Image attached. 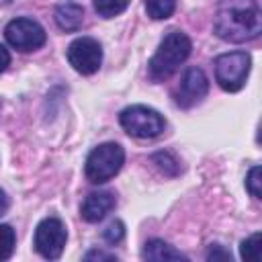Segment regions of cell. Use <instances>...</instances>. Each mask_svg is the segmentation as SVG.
Wrapping results in <instances>:
<instances>
[{
	"label": "cell",
	"mask_w": 262,
	"mask_h": 262,
	"mask_svg": "<svg viewBox=\"0 0 262 262\" xmlns=\"http://www.w3.org/2000/svg\"><path fill=\"white\" fill-rule=\"evenodd\" d=\"M213 31L219 39L229 43H246L260 35L262 12L256 0H221L215 16Z\"/></svg>",
	"instance_id": "1"
},
{
	"label": "cell",
	"mask_w": 262,
	"mask_h": 262,
	"mask_svg": "<svg viewBox=\"0 0 262 262\" xmlns=\"http://www.w3.org/2000/svg\"><path fill=\"white\" fill-rule=\"evenodd\" d=\"M192 43L186 37V33L182 31H170L162 43L158 45L156 53L151 55L147 70H149V78L154 82H164L168 80L178 68L180 63L186 61V57L190 55Z\"/></svg>",
	"instance_id": "2"
},
{
	"label": "cell",
	"mask_w": 262,
	"mask_h": 262,
	"mask_svg": "<svg viewBox=\"0 0 262 262\" xmlns=\"http://www.w3.org/2000/svg\"><path fill=\"white\" fill-rule=\"evenodd\" d=\"M123 164H125V149L115 141H106L88 154L84 172L92 184H104L119 174Z\"/></svg>",
	"instance_id": "3"
},
{
	"label": "cell",
	"mask_w": 262,
	"mask_h": 262,
	"mask_svg": "<svg viewBox=\"0 0 262 262\" xmlns=\"http://www.w3.org/2000/svg\"><path fill=\"white\" fill-rule=\"evenodd\" d=\"M119 123L131 137H139V139H154L162 135L166 127L164 117L156 108L145 104H131L123 108L119 115Z\"/></svg>",
	"instance_id": "4"
},
{
	"label": "cell",
	"mask_w": 262,
	"mask_h": 262,
	"mask_svg": "<svg viewBox=\"0 0 262 262\" xmlns=\"http://www.w3.org/2000/svg\"><path fill=\"white\" fill-rule=\"evenodd\" d=\"M252 68V57L246 51L221 53L215 59V80L225 92H237L244 88Z\"/></svg>",
	"instance_id": "5"
},
{
	"label": "cell",
	"mask_w": 262,
	"mask_h": 262,
	"mask_svg": "<svg viewBox=\"0 0 262 262\" xmlns=\"http://www.w3.org/2000/svg\"><path fill=\"white\" fill-rule=\"evenodd\" d=\"M4 37L18 51H35V49L43 47L47 41L45 29L37 20L27 18V16H18V18L10 20L4 29Z\"/></svg>",
	"instance_id": "6"
},
{
	"label": "cell",
	"mask_w": 262,
	"mask_h": 262,
	"mask_svg": "<svg viewBox=\"0 0 262 262\" xmlns=\"http://www.w3.org/2000/svg\"><path fill=\"white\" fill-rule=\"evenodd\" d=\"M66 239H68V231L63 227V223L57 217H45L37 229H35V250L47 258V260H57L66 248Z\"/></svg>",
	"instance_id": "7"
},
{
	"label": "cell",
	"mask_w": 262,
	"mask_h": 262,
	"mask_svg": "<svg viewBox=\"0 0 262 262\" xmlns=\"http://www.w3.org/2000/svg\"><path fill=\"white\" fill-rule=\"evenodd\" d=\"M68 61L78 74L90 76L102 63V47L92 37H78L68 45Z\"/></svg>",
	"instance_id": "8"
},
{
	"label": "cell",
	"mask_w": 262,
	"mask_h": 262,
	"mask_svg": "<svg viewBox=\"0 0 262 262\" xmlns=\"http://www.w3.org/2000/svg\"><path fill=\"white\" fill-rule=\"evenodd\" d=\"M209 92V80L205 76V72L201 68H188L182 78L180 84L174 90V102L180 108H192L196 106Z\"/></svg>",
	"instance_id": "9"
},
{
	"label": "cell",
	"mask_w": 262,
	"mask_h": 262,
	"mask_svg": "<svg viewBox=\"0 0 262 262\" xmlns=\"http://www.w3.org/2000/svg\"><path fill=\"white\" fill-rule=\"evenodd\" d=\"M115 205H117V199L113 192H108V190L90 192L80 207V215L88 223H98L115 209Z\"/></svg>",
	"instance_id": "10"
},
{
	"label": "cell",
	"mask_w": 262,
	"mask_h": 262,
	"mask_svg": "<svg viewBox=\"0 0 262 262\" xmlns=\"http://www.w3.org/2000/svg\"><path fill=\"white\" fill-rule=\"evenodd\" d=\"M53 18H55V25L66 31V33H74L82 27L84 23V8L74 2V0H63L55 6V12H53Z\"/></svg>",
	"instance_id": "11"
},
{
	"label": "cell",
	"mask_w": 262,
	"mask_h": 262,
	"mask_svg": "<svg viewBox=\"0 0 262 262\" xmlns=\"http://www.w3.org/2000/svg\"><path fill=\"white\" fill-rule=\"evenodd\" d=\"M141 258H145V260H158V262L160 260H186V256L180 250L172 248L164 239H149L143 246V250H141Z\"/></svg>",
	"instance_id": "12"
},
{
	"label": "cell",
	"mask_w": 262,
	"mask_h": 262,
	"mask_svg": "<svg viewBox=\"0 0 262 262\" xmlns=\"http://www.w3.org/2000/svg\"><path fill=\"white\" fill-rule=\"evenodd\" d=\"M260 252H262V235H260V231L252 233L239 246V256L246 262H258L260 260Z\"/></svg>",
	"instance_id": "13"
},
{
	"label": "cell",
	"mask_w": 262,
	"mask_h": 262,
	"mask_svg": "<svg viewBox=\"0 0 262 262\" xmlns=\"http://www.w3.org/2000/svg\"><path fill=\"white\" fill-rule=\"evenodd\" d=\"M174 8H176V0H145L147 16L154 20H164L172 16Z\"/></svg>",
	"instance_id": "14"
},
{
	"label": "cell",
	"mask_w": 262,
	"mask_h": 262,
	"mask_svg": "<svg viewBox=\"0 0 262 262\" xmlns=\"http://www.w3.org/2000/svg\"><path fill=\"white\" fill-rule=\"evenodd\" d=\"M131 0H94V10L102 16V18H113L119 16Z\"/></svg>",
	"instance_id": "15"
},
{
	"label": "cell",
	"mask_w": 262,
	"mask_h": 262,
	"mask_svg": "<svg viewBox=\"0 0 262 262\" xmlns=\"http://www.w3.org/2000/svg\"><path fill=\"white\" fill-rule=\"evenodd\" d=\"M14 244H16V233L10 225L0 223V260H8L14 252Z\"/></svg>",
	"instance_id": "16"
},
{
	"label": "cell",
	"mask_w": 262,
	"mask_h": 262,
	"mask_svg": "<svg viewBox=\"0 0 262 262\" xmlns=\"http://www.w3.org/2000/svg\"><path fill=\"white\" fill-rule=\"evenodd\" d=\"M156 164H158V168L164 172V174H168V176H174V174H178V162L168 154V151H158L154 158H151Z\"/></svg>",
	"instance_id": "17"
},
{
	"label": "cell",
	"mask_w": 262,
	"mask_h": 262,
	"mask_svg": "<svg viewBox=\"0 0 262 262\" xmlns=\"http://www.w3.org/2000/svg\"><path fill=\"white\" fill-rule=\"evenodd\" d=\"M102 237H104L111 246H117V244L125 237V225H123V221H119V219L111 221V223L106 225V229L102 231Z\"/></svg>",
	"instance_id": "18"
},
{
	"label": "cell",
	"mask_w": 262,
	"mask_h": 262,
	"mask_svg": "<svg viewBox=\"0 0 262 262\" xmlns=\"http://www.w3.org/2000/svg\"><path fill=\"white\" fill-rule=\"evenodd\" d=\"M260 174H262L260 166H254V168H250V172H248V176H246V188H248V192H250L254 199H262V196H260V194H262V190H260V184H262Z\"/></svg>",
	"instance_id": "19"
},
{
	"label": "cell",
	"mask_w": 262,
	"mask_h": 262,
	"mask_svg": "<svg viewBox=\"0 0 262 262\" xmlns=\"http://www.w3.org/2000/svg\"><path fill=\"white\" fill-rule=\"evenodd\" d=\"M84 258H86V260H115V254H106V252H102V250H92V252H88Z\"/></svg>",
	"instance_id": "20"
},
{
	"label": "cell",
	"mask_w": 262,
	"mask_h": 262,
	"mask_svg": "<svg viewBox=\"0 0 262 262\" xmlns=\"http://www.w3.org/2000/svg\"><path fill=\"white\" fill-rule=\"evenodd\" d=\"M207 258H209V260H215V258H223V260H229V258H231V254H229V252H225V250H221L219 246H213V248L209 250Z\"/></svg>",
	"instance_id": "21"
},
{
	"label": "cell",
	"mask_w": 262,
	"mask_h": 262,
	"mask_svg": "<svg viewBox=\"0 0 262 262\" xmlns=\"http://www.w3.org/2000/svg\"><path fill=\"white\" fill-rule=\"evenodd\" d=\"M8 63H10V53H8V49L0 43V72H4V70L8 68Z\"/></svg>",
	"instance_id": "22"
},
{
	"label": "cell",
	"mask_w": 262,
	"mask_h": 262,
	"mask_svg": "<svg viewBox=\"0 0 262 262\" xmlns=\"http://www.w3.org/2000/svg\"><path fill=\"white\" fill-rule=\"evenodd\" d=\"M6 211H8V196H6V192L0 188V217H2Z\"/></svg>",
	"instance_id": "23"
},
{
	"label": "cell",
	"mask_w": 262,
	"mask_h": 262,
	"mask_svg": "<svg viewBox=\"0 0 262 262\" xmlns=\"http://www.w3.org/2000/svg\"><path fill=\"white\" fill-rule=\"evenodd\" d=\"M0 2H4V4H6V2H12V0H0Z\"/></svg>",
	"instance_id": "24"
}]
</instances>
